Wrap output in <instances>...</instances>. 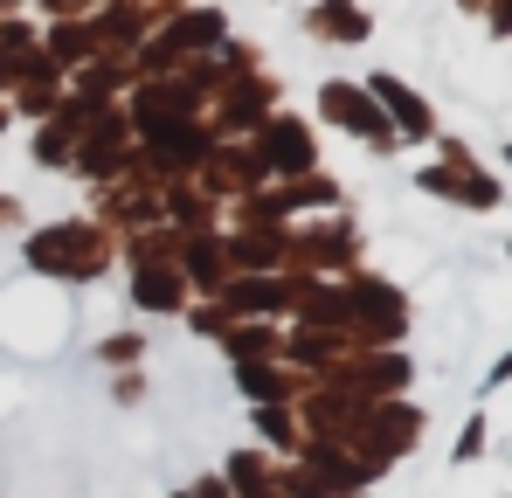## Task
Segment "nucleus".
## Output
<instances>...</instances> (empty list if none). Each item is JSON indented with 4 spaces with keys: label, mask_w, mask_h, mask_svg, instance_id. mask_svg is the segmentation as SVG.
Wrapping results in <instances>:
<instances>
[{
    "label": "nucleus",
    "mask_w": 512,
    "mask_h": 498,
    "mask_svg": "<svg viewBox=\"0 0 512 498\" xmlns=\"http://www.w3.org/2000/svg\"><path fill=\"white\" fill-rule=\"evenodd\" d=\"M180 498H229V492H222V485L208 478V485H194V492H180Z\"/></svg>",
    "instance_id": "f3484780"
},
{
    "label": "nucleus",
    "mask_w": 512,
    "mask_h": 498,
    "mask_svg": "<svg viewBox=\"0 0 512 498\" xmlns=\"http://www.w3.org/2000/svg\"><path fill=\"white\" fill-rule=\"evenodd\" d=\"M319 111L346 125V132H360V139H374V146H388L395 139V125H388V111L374 104V90H360V83H326L319 90Z\"/></svg>",
    "instance_id": "7ed1b4c3"
},
{
    "label": "nucleus",
    "mask_w": 512,
    "mask_h": 498,
    "mask_svg": "<svg viewBox=\"0 0 512 498\" xmlns=\"http://www.w3.org/2000/svg\"><path fill=\"white\" fill-rule=\"evenodd\" d=\"M506 160H512V146H506Z\"/></svg>",
    "instance_id": "aec40b11"
},
{
    "label": "nucleus",
    "mask_w": 512,
    "mask_h": 498,
    "mask_svg": "<svg viewBox=\"0 0 512 498\" xmlns=\"http://www.w3.org/2000/svg\"><path fill=\"white\" fill-rule=\"evenodd\" d=\"M263 166H270V173H312V166H319L312 132H305L298 118H270V125H263Z\"/></svg>",
    "instance_id": "39448f33"
},
{
    "label": "nucleus",
    "mask_w": 512,
    "mask_h": 498,
    "mask_svg": "<svg viewBox=\"0 0 512 498\" xmlns=\"http://www.w3.org/2000/svg\"><path fill=\"white\" fill-rule=\"evenodd\" d=\"M215 42H222V14L215 7H194V14H180L173 28H160L146 42V70H167L173 56H194V49H215Z\"/></svg>",
    "instance_id": "20e7f679"
},
{
    "label": "nucleus",
    "mask_w": 512,
    "mask_h": 498,
    "mask_svg": "<svg viewBox=\"0 0 512 498\" xmlns=\"http://www.w3.org/2000/svg\"><path fill=\"white\" fill-rule=\"evenodd\" d=\"M506 381H512V353L499 360V367H492V388H506Z\"/></svg>",
    "instance_id": "a211bd4d"
},
{
    "label": "nucleus",
    "mask_w": 512,
    "mask_h": 498,
    "mask_svg": "<svg viewBox=\"0 0 512 498\" xmlns=\"http://www.w3.org/2000/svg\"><path fill=\"white\" fill-rule=\"evenodd\" d=\"M243 395H250V402H263V409H270V402H284V395H291V381H284V374H270V367H243Z\"/></svg>",
    "instance_id": "9b49d317"
},
{
    "label": "nucleus",
    "mask_w": 512,
    "mask_h": 498,
    "mask_svg": "<svg viewBox=\"0 0 512 498\" xmlns=\"http://www.w3.org/2000/svg\"><path fill=\"white\" fill-rule=\"evenodd\" d=\"M70 153H77V132H70L63 118H56V125H42V139H35V160L56 166V160H70Z\"/></svg>",
    "instance_id": "f8f14e48"
},
{
    "label": "nucleus",
    "mask_w": 512,
    "mask_h": 498,
    "mask_svg": "<svg viewBox=\"0 0 512 498\" xmlns=\"http://www.w3.org/2000/svg\"><path fill=\"white\" fill-rule=\"evenodd\" d=\"M229 346H236L243 360H256V353H270L277 339H270V332H263V326H243V332H236V339H229Z\"/></svg>",
    "instance_id": "dca6fc26"
},
{
    "label": "nucleus",
    "mask_w": 512,
    "mask_h": 498,
    "mask_svg": "<svg viewBox=\"0 0 512 498\" xmlns=\"http://www.w3.org/2000/svg\"><path fill=\"white\" fill-rule=\"evenodd\" d=\"M284 298V284H236L229 291V312H263V305H277Z\"/></svg>",
    "instance_id": "ddd939ff"
},
{
    "label": "nucleus",
    "mask_w": 512,
    "mask_h": 498,
    "mask_svg": "<svg viewBox=\"0 0 512 498\" xmlns=\"http://www.w3.org/2000/svg\"><path fill=\"white\" fill-rule=\"evenodd\" d=\"M312 28H319V35H346V42H360V35H367V14H360V7H340V0H326V7L312 14Z\"/></svg>",
    "instance_id": "9d476101"
},
{
    "label": "nucleus",
    "mask_w": 512,
    "mask_h": 498,
    "mask_svg": "<svg viewBox=\"0 0 512 498\" xmlns=\"http://www.w3.org/2000/svg\"><path fill=\"white\" fill-rule=\"evenodd\" d=\"M28 256L42 270H63V277H97L104 270V236L97 229H49V236L28 243Z\"/></svg>",
    "instance_id": "f03ea898"
},
{
    "label": "nucleus",
    "mask_w": 512,
    "mask_h": 498,
    "mask_svg": "<svg viewBox=\"0 0 512 498\" xmlns=\"http://www.w3.org/2000/svg\"><path fill=\"white\" fill-rule=\"evenodd\" d=\"M132 125H139L146 139H173V132H187V125H194V83L153 77L139 97H132Z\"/></svg>",
    "instance_id": "f257e3e1"
},
{
    "label": "nucleus",
    "mask_w": 512,
    "mask_h": 498,
    "mask_svg": "<svg viewBox=\"0 0 512 498\" xmlns=\"http://www.w3.org/2000/svg\"><path fill=\"white\" fill-rule=\"evenodd\" d=\"M478 450H485V415H471V422H464V436H457V464H471Z\"/></svg>",
    "instance_id": "2eb2a0df"
},
{
    "label": "nucleus",
    "mask_w": 512,
    "mask_h": 498,
    "mask_svg": "<svg viewBox=\"0 0 512 498\" xmlns=\"http://www.w3.org/2000/svg\"><path fill=\"white\" fill-rule=\"evenodd\" d=\"M132 298H139L146 312H180L187 284H180V270H160V263H146V270L132 277Z\"/></svg>",
    "instance_id": "0eeeda50"
},
{
    "label": "nucleus",
    "mask_w": 512,
    "mask_h": 498,
    "mask_svg": "<svg viewBox=\"0 0 512 498\" xmlns=\"http://www.w3.org/2000/svg\"><path fill=\"white\" fill-rule=\"evenodd\" d=\"M367 90H374V104L388 111V125H395L402 139H429V104L416 97V90H409V83H395V77H374Z\"/></svg>",
    "instance_id": "423d86ee"
},
{
    "label": "nucleus",
    "mask_w": 512,
    "mask_h": 498,
    "mask_svg": "<svg viewBox=\"0 0 512 498\" xmlns=\"http://www.w3.org/2000/svg\"><path fill=\"white\" fill-rule=\"evenodd\" d=\"M409 436H416V409H395V415H381V422L367 429V443H374L367 457H374V464H388V457H402V450H409Z\"/></svg>",
    "instance_id": "6e6552de"
},
{
    "label": "nucleus",
    "mask_w": 512,
    "mask_h": 498,
    "mask_svg": "<svg viewBox=\"0 0 512 498\" xmlns=\"http://www.w3.org/2000/svg\"><path fill=\"white\" fill-rule=\"evenodd\" d=\"M84 56H97V28H84V21H63V28L49 35V63L63 70V63H84Z\"/></svg>",
    "instance_id": "1a4fd4ad"
},
{
    "label": "nucleus",
    "mask_w": 512,
    "mask_h": 498,
    "mask_svg": "<svg viewBox=\"0 0 512 498\" xmlns=\"http://www.w3.org/2000/svg\"><path fill=\"white\" fill-rule=\"evenodd\" d=\"M256 429L277 443V450H298V429H291V415H277V409H256Z\"/></svg>",
    "instance_id": "4468645a"
},
{
    "label": "nucleus",
    "mask_w": 512,
    "mask_h": 498,
    "mask_svg": "<svg viewBox=\"0 0 512 498\" xmlns=\"http://www.w3.org/2000/svg\"><path fill=\"white\" fill-rule=\"evenodd\" d=\"M0 132H7V111H0Z\"/></svg>",
    "instance_id": "6ab92c4d"
}]
</instances>
